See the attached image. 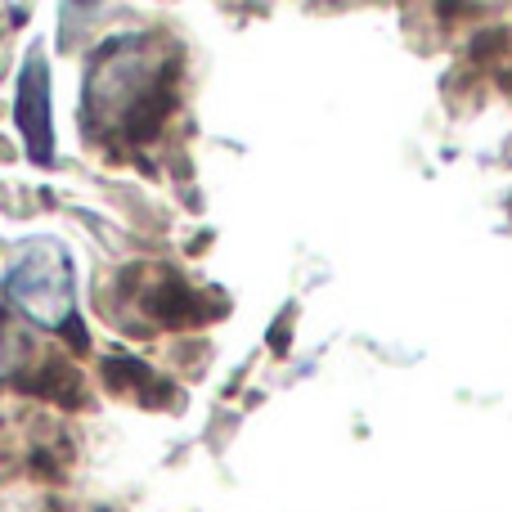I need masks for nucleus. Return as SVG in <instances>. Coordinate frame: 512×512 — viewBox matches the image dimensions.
<instances>
[{"instance_id":"1","label":"nucleus","mask_w":512,"mask_h":512,"mask_svg":"<svg viewBox=\"0 0 512 512\" xmlns=\"http://www.w3.org/2000/svg\"><path fill=\"white\" fill-rule=\"evenodd\" d=\"M0 292L23 319L50 328V333H63L77 351L86 346L77 324V270H72V256L59 239H27L14 252V261L5 265Z\"/></svg>"},{"instance_id":"2","label":"nucleus","mask_w":512,"mask_h":512,"mask_svg":"<svg viewBox=\"0 0 512 512\" xmlns=\"http://www.w3.org/2000/svg\"><path fill=\"white\" fill-rule=\"evenodd\" d=\"M14 117L23 144L32 153V162H50L54 158V117H50V68H45V54L32 50L18 72V95H14Z\"/></svg>"},{"instance_id":"3","label":"nucleus","mask_w":512,"mask_h":512,"mask_svg":"<svg viewBox=\"0 0 512 512\" xmlns=\"http://www.w3.org/2000/svg\"><path fill=\"white\" fill-rule=\"evenodd\" d=\"M216 310L221 306H207L203 292H194L189 283H180L176 274H167V279L149 292V315L158 319L162 328H198V324H207Z\"/></svg>"},{"instance_id":"4","label":"nucleus","mask_w":512,"mask_h":512,"mask_svg":"<svg viewBox=\"0 0 512 512\" xmlns=\"http://www.w3.org/2000/svg\"><path fill=\"white\" fill-rule=\"evenodd\" d=\"M99 378H104V387L113 391V396H131V400H140V405H149V409H158L162 400H171L167 382H162L149 364L131 360V355H104Z\"/></svg>"},{"instance_id":"5","label":"nucleus","mask_w":512,"mask_h":512,"mask_svg":"<svg viewBox=\"0 0 512 512\" xmlns=\"http://www.w3.org/2000/svg\"><path fill=\"white\" fill-rule=\"evenodd\" d=\"M18 387L32 391V396H41V400H54V405H63V409H81V405H86L81 373L72 369L68 360H45L41 369H36L32 378H23Z\"/></svg>"},{"instance_id":"6","label":"nucleus","mask_w":512,"mask_h":512,"mask_svg":"<svg viewBox=\"0 0 512 512\" xmlns=\"http://www.w3.org/2000/svg\"><path fill=\"white\" fill-rule=\"evenodd\" d=\"M23 360H27V342H23V333H18L14 319H9L5 310H0V378H5V373H14Z\"/></svg>"},{"instance_id":"7","label":"nucleus","mask_w":512,"mask_h":512,"mask_svg":"<svg viewBox=\"0 0 512 512\" xmlns=\"http://www.w3.org/2000/svg\"><path fill=\"white\" fill-rule=\"evenodd\" d=\"M472 54H477L481 63H486V59H504V54H508V32H504V27H490V32H481L477 41H472Z\"/></svg>"},{"instance_id":"8","label":"nucleus","mask_w":512,"mask_h":512,"mask_svg":"<svg viewBox=\"0 0 512 512\" xmlns=\"http://www.w3.org/2000/svg\"><path fill=\"white\" fill-rule=\"evenodd\" d=\"M288 324H292V310H283L279 315V324H274V351H288Z\"/></svg>"},{"instance_id":"9","label":"nucleus","mask_w":512,"mask_h":512,"mask_svg":"<svg viewBox=\"0 0 512 512\" xmlns=\"http://www.w3.org/2000/svg\"><path fill=\"white\" fill-rule=\"evenodd\" d=\"M77 5H95V0H77Z\"/></svg>"}]
</instances>
